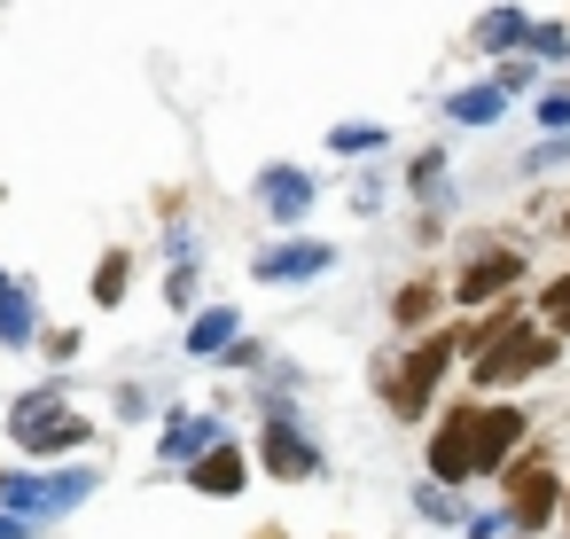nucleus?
Listing matches in <instances>:
<instances>
[{
	"label": "nucleus",
	"instance_id": "obj_1",
	"mask_svg": "<svg viewBox=\"0 0 570 539\" xmlns=\"http://www.w3.org/2000/svg\"><path fill=\"white\" fill-rule=\"evenodd\" d=\"M461 352H469V321H453V329H422L414 352L399 360V375L383 383V406H391L399 422H422L430 399H438V383H445V367H453Z\"/></svg>",
	"mask_w": 570,
	"mask_h": 539
},
{
	"label": "nucleus",
	"instance_id": "obj_2",
	"mask_svg": "<svg viewBox=\"0 0 570 539\" xmlns=\"http://www.w3.org/2000/svg\"><path fill=\"white\" fill-rule=\"evenodd\" d=\"M554 360H562V336H554V329L515 321V329H500L492 344H476V352H469V383H476V391H508V383L547 375Z\"/></svg>",
	"mask_w": 570,
	"mask_h": 539
},
{
	"label": "nucleus",
	"instance_id": "obj_3",
	"mask_svg": "<svg viewBox=\"0 0 570 539\" xmlns=\"http://www.w3.org/2000/svg\"><path fill=\"white\" fill-rule=\"evenodd\" d=\"M500 492H508V523H515V539H539V531L562 516V477H554L547 453H515V461L500 469Z\"/></svg>",
	"mask_w": 570,
	"mask_h": 539
},
{
	"label": "nucleus",
	"instance_id": "obj_4",
	"mask_svg": "<svg viewBox=\"0 0 570 539\" xmlns=\"http://www.w3.org/2000/svg\"><path fill=\"white\" fill-rule=\"evenodd\" d=\"M523 430H531V414L515 399H484L476 406V430H469V477H500L523 453Z\"/></svg>",
	"mask_w": 570,
	"mask_h": 539
},
{
	"label": "nucleus",
	"instance_id": "obj_5",
	"mask_svg": "<svg viewBox=\"0 0 570 539\" xmlns=\"http://www.w3.org/2000/svg\"><path fill=\"white\" fill-rule=\"evenodd\" d=\"M56 399H63V391H32V399H17L9 422H17V445H24V453H71V445H87V422L63 414Z\"/></svg>",
	"mask_w": 570,
	"mask_h": 539
},
{
	"label": "nucleus",
	"instance_id": "obj_6",
	"mask_svg": "<svg viewBox=\"0 0 570 539\" xmlns=\"http://www.w3.org/2000/svg\"><path fill=\"white\" fill-rule=\"evenodd\" d=\"M258 469L282 477V484H313V477H321V445L297 430V414H266V430H258Z\"/></svg>",
	"mask_w": 570,
	"mask_h": 539
},
{
	"label": "nucleus",
	"instance_id": "obj_7",
	"mask_svg": "<svg viewBox=\"0 0 570 539\" xmlns=\"http://www.w3.org/2000/svg\"><path fill=\"white\" fill-rule=\"evenodd\" d=\"M523 274H531V266H523V251H484V258H469V266L453 274V290H445V297H453L461 313H476V305H500Z\"/></svg>",
	"mask_w": 570,
	"mask_h": 539
},
{
	"label": "nucleus",
	"instance_id": "obj_8",
	"mask_svg": "<svg viewBox=\"0 0 570 539\" xmlns=\"http://www.w3.org/2000/svg\"><path fill=\"white\" fill-rule=\"evenodd\" d=\"M476 406H484V399H453V406L438 414V430H430V453H422L430 477L453 484V492L469 484V430H476Z\"/></svg>",
	"mask_w": 570,
	"mask_h": 539
},
{
	"label": "nucleus",
	"instance_id": "obj_9",
	"mask_svg": "<svg viewBox=\"0 0 570 539\" xmlns=\"http://www.w3.org/2000/svg\"><path fill=\"white\" fill-rule=\"evenodd\" d=\"M328 266H336L328 243H274V251L250 258V274H258L266 290H297V282H313V274H328Z\"/></svg>",
	"mask_w": 570,
	"mask_h": 539
},
{
	"label": "nucleus",
	"instance_id": "obj_10",
	"mask_svg": "<svg viewBox=\"0 0 570 539\" xmlns=\"http://www.w3.org/2000/svg\"><path fill=\"white\" fill-rule=\"evenodd\" d=\"M0 492H9L17 508H32V516H63V508H79L87 492H95V469H71V477H17V484H0Z\"/></svg>",
	"mask_w": 570,
	"mask_h": 539
},
{
	"label": "nucleus",
	"instance_id": "obj_11",
	"mask_svg": "<svg viewBox=\"0 0 570 539\" xmlns=\"http://www.w3.org/2000/svg\"><path fill=\"white\" fill-rule=\"evenodd\" d=\"M258 204H266V219L297 227V219L313 212V173H297V165H266V173H258Z\"/></svg>",
	"mask_w": 570,
	"mask_h": 539
},
{
	"label": "nucleus",
	"instance_id": "obj_12",
	"mask_svg": "<svg viewBox=\"0 0 570 539\" xmlns=\"http://www.w3.org/2000/svg\"><path fill=\"white\" fill-rule=\"evenodd\" d=\"M188 484H196V492H212V500H235V492L250 484V461H243V445H227V438H219L212 453H196V461H188Z\"/></svg>",
	"mask_w": 570,
	"mask_h": 539
},
{
	"label": "nucleus",
	"instance_id": "obj_13",
	"mask_svg": "<svg viewBox=\"0 0 570 539\" xmlns=\"http://www.w3.org/2000/svg\"><path fill=\"white\" fill-rule=\"evenodd\" d=\"M212 445H219V422H212V414H173V422H165V445H157V453L188 469V461H196V453H212Z\"/></svg>",
	"mask_w": 570,
	"mask_h": 539
},
{
	"label": "nucleus",
	"instance_id": "obj_14",
	"mask_svg": "<svg viewBox=\"0 0 570 539\" xmlns=\"http://www.w3.org/2000/svg\"><path fill=\"white\" fill-rule=\"evenodd\" d=\"M235 329H243L235 305H204V313L188 321V352H196V360H219V352L235 344Z\"/></svg>",
	"mask_w": 570,
	"mask_h": 539
},
{
	"label": "nucleus",
	"instance_id": "obj_15",
	"mask_svg": "<svg viewBox=\"0 0 570 539\" xmlns=\"http://www.w3.org/2000/svg\"><path fill=\"white\" fill-rule=\"evenodd\" d=\"M438 305H445V282H406V290L391 297V321H399V329H422Z\"/></svg>",
	"mask_w": 570,
	"mask_h": 539
},
{
	"label": "nucleus",
	"instance_id": "obj_16",
	"mask_svg": "<svg viewBox=\"0 0 570 539\" xmlns=\"http://www.w3.org/2000/svg\"><path fill=\"white\" fill-rule=\"evenodd\" d=\"M414 508H422L430 523H469L461 492H453V484H438V477H422V484H414Z\"/></svg>",
	"mask_w": 570,
	"mask_h": 539
},
{
	"label": "nucleus",
	"instance_id": "obj_17",
	"mask_svg": "<svg viewBox=\"0 0 570 539\" xmlns=\"http://www.w3.org/2000/svg\"><path fill=\"white\" fill-rule=\"evenodd\" d=\"M0 344H32V290H0Z\"/></svg>",
	"mask_w": 570,
	"mask_h": 539
},
{
	"label": "nucleus",
	"instance_id": "obj_18",
	"mask_svg": "<svg viewBox=\"0 0 570 539\" xmlns=\"http://www.w3.org/2000/svg\"><path fill=\"white\" fill-rule=\"evenodd\" d=\"M445 110H453L461 126H492V118H500V87H469V95H453Z\"/></svg>",
	"mask_w": 570,
	"mask_h": 539
},
{
	"label": "nucleus",
	"instance_id": "obj_19",
	"mask_svg": "<svg viewBox=\"0 0 570 539\" xmlns=\"http://www.w3.org/2000/svg\"><path fill=\"white\" fill-rule=\"evenodd\" d=\"M383 141H391L383 126H336V134H328V149H336V157H375Z\"/></svg>",
	"mask_w": 570,
	"mask_h": 539
},
{
	"label": "nucleus",
	"instance_id": "obj_20",
	"mask_svg": "<svg viewBox=\"0 0 570 539\" xmlns=\"http://www.w3.org/2000/svg\"><path fill=\"white\" fill-rule=\"evenodd\" d=\"M539 329H554V336L570 344V274L547 282V297H539Z\"/></svg>",
	"mask_w": 570,
	"mask_h": 539
},
{
	"label": "nucleus",
	"instance_id": "obj_21",
	"mask_svg": "<svg viewBox=\"0 0 570 539\" xmlns=\"http://www.w3.org/2000/svg\"><path fill=\"white\" fill-rule=\"evenodd\" d=\"M515 40H523V17H515V9H492V17L476 24V48H515Z\"/></svg>",
	"mask_w": 570,
	"mask_h": 539
},
{
	"label": "nucleus",
	"instance_id": "obj_22",
	"mask_svg": "<svg viewBox=\"0 0 570 539\" xmlns=\"http://www.w3.org/2000/svg\"><path fill=\"white\" fill-rule=\"evenodd\" d=\"M414 196H430V212L445 204V157L430 149V157H414Z\"/></svg>",
	"mask_w": 570,
	"mask_h": 539
},
{
	"label": "nucleus",
	"instance_id": "obj_23",
	"mask_svg": "<svg viewBox=\"0 0 570 539\" xmlns=\"http://www.w3.org/2000/svg\"><path fill=\"white\" fill-rule=\"evenodd\" d=\"M126 274H134V258H126V251H110V258H102V274H95V297H102V305H118V297H126Z\"/></svg>",
	"mask_w": 570,
	"mask_h": 539
},
{
	"label": "nucleus",
	"instance_id": "obj_24",
	"mask_svg": "<svg viewBox=\"0 0 570 539\" xmlns=\"http://www.w3.org/2000/svg\"><path fill=\"white\" fill-rule=\"evenodd\" d=\"M461 531H469V539H515V523H508V508H484V516H469Z\"/></svg>",
	"mask_w": 570,
	"mask_h": 539
},
{
	"label": "nucleus",
	"instance_id": "obj_25",
	"mask_svg": "<svg viewBox=\"0 0 570 539\" xmlns=\"http://www.w3.org/2000/svg\"><path fill=\"white\" fill-rule=\"evenodd\" d=\"M165 297H173V305H196V266H188V258L165 274Z\"/></svg>",
	"mask_w": 570,
	"mask_h": 539
},
{
	"label": "nucleus",
	"instance_id": "obj_26",
	"mask_svg": "<svg viewBox=\"0 0 570 539\" xmlns=\"http://www.w3.org/2000/svg\"><path fill=\"white\" fill-rule=\"evenodd\" d=\"M531 79H539V71H531V63H500V95H523V87H531Z\"/></svg>",
	"mask_w": 570,
	"mask_h": 539
},
{
	"label": "nucleus",
	"instance_id": "obj_27",
	"mask_svg": "<svg viewBox=\"0 0 570 539\" xmlns=\"http://www.w3.org/2000/svg\"><path fill=\"white\" fill-rule=\"evenodd\" d=\"M531 48L539 56H562V24H531Z\"/></svg>",
	"mask_w": 570,
	"mask_h": 539
},
{
	"label": "nucleus",
	"instance_id": "obj_28",
	"mask_svg": "<svg viewBox=\"0 0 570 539\" xmlns=\"http://www.w3.org/2000/svg\"><path fill=\"white\" fill-rule=\"evenodd\" d=\"M539 118H547V126H570V95H547V102H539Z\"/></svg>",
	"mask_w": 570,
	"mask_h": 539
},
{
	"label": "nucleus",
	"instance_id": "obj_29",
	"mask_svg": "<svg viewBox=\"0 0 570 539\" xmlns=\"http://www.w3.org/2000/svg\"><path fill=\"white\" fill-rule=\"evenodd\" d=\"M0 539H32V523L24 516H0Z\"/></svg>",
	"mask_w": 570,
	"mask_h": 539
},
{
	"label": "nucleus",
	"instance_id": "obj_30",
	"mask_svg": "<svg viewBox=\"0 0 570 539\" xmlns=\"http://www.w3.org/2000/svg\"><path fill=\"white\" fill-rule=\"evenodd\" d=\"M554 523H562V531H570V484H562V516H554Z\"/></svg>",
	"mask_w": 570,
	"mask_h": 539
},
{
	"label": "nucleus",
	"instance_id": "obj_31",
	"mask_svg": "<svg viewBox=\"0 0 570 539\" xmlns=\"http://www.w3.org/2000/svg\"><path fill=\"white\" fill-rule=\"evenodd\" d=\"M0 290H9V274H0Z\"/></svg>",
	"mask_w": 570,
	"mask_h": 539
},
{
	"label": "nucleus",
	"instance_id": "obj_32",
	"mask_svg": "<svg viewBox=\"0 0 570 539\" xmlns=\"http://www.w3.org/2000/svg\"><path fill=\"white\" fill-rule=\"evenodd\" d=\"M562 227H570V212H562Z\"/></svg>",
	"mask_w": 570,
	"mask_h": 539
},
{
	"label": "nucleus",
	"instance_id": "obj_33",
	"mask_svg": "<svg viewBox=\"0 0 570 539\" xmlns=\"http://www.w3.org/2000/svg\"><path fill=\"white\" fill-rule=\"evenodd\" d=\"M0 484H9V477H0Z\"/></svg>",
	"mask_w": 570,
	"mask_h": 539
}]
</instances>
